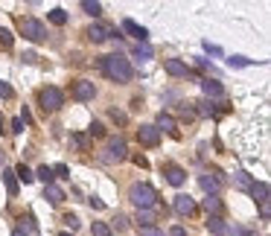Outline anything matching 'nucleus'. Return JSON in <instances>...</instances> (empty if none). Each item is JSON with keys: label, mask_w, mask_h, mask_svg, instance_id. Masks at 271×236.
<instances>
[{"label": "nucleus", "mask_w": 271, "mask_h": 236, "mask_svg": "<svg viewBox=\"0 0 271 236\" xmlns=\"http://www.w3.org/2000/svg\"><path fill=\"white\" fill-rule=\"evenodd\" d=\"M137 140H140V146H146V149H154V146L161 143V131L154 126H140L137 128Z\"/></svg>", "instance_id": "obj_8"}, {"label": "nucleus", "mask_w": 271, "mask_h": 236, "mask_svg": "<svg viewBox=\"0 0 271 236\" xmlns=\"http://www.w3.org/2000/svg\"><path fill=\"white\" fill-rule=\"evenodd\" d=\"M201 207L207 210V216H222V213H225V204H222L216 195H207V199L201 201Z\"/></svg>", "instance_id": "obj_17"}, {"label": "nucleus", "mask_w": 271, "mask_h": 236, "mask_svg": "<svg viewBox=\"0 0 271 236\" xmlns=\"http://www.w3.org/2000/svg\"><path fill=\"white\" fill-rule=\"evenodd\" d=\"M227 64H230V67H251L254 58H245V55H230V58H227Z\"/></svg>", "instance_id": "obj_31"}, {"label": "nucleus", "mask_w": 271, "mask_h": 236, "mask_svg": "<svg viewBox=\"0 0 271 236\" xmlns=\"http://www.w3.org/2000/svg\"><path fill=\"white\" fill-rule=\"evenodd\" d=\"M123 29H126L128 35H134V38H137V44H146V38H149V29L140 27V24H137V21H131V18L123 21Z\"/></svg>", "instance_id": "obj_12"}, {"label": "nucleus", "mask_w": 271, "mask_h": 236, "mask_svg": "<svg viewBox=\"0 0 271 236\" xmlns=\"http://www.w3.org/2000/svg\"><path fill=\"white\" fill-rule=\"evenodd\" d=\"M47 18H50V24H55V27H64V24H67V12L64 9H53Z\"/></svg>", "instance_id": "obj_28"}, {"label": "nucleus", "mask_w": 271, "mask_h": 236, "mask_svg": "<svg viewBox=\"0 0 271 236\" xmlns=\"http://www.w3.org/2000/svg\"><path fill=\"white\" fill-rule=\"evenodd\" d=\"M163 70L169 73V76H175V79H187V76H196V73H192L187 64L181 62V58H166V62H163Z\"/></svg>", "instance_id": "obj_9"}, {"label": "nucleus", "mask_w": 271, "mask_h": 236, "mask_svg": "<svg viewBox=\"0 0 271 236\" xmlns=\"http://www.w3.org/2000/svg\"><path fill=\"white\" fill-rule=\"evenodd\" d=\"M175 213L178 216H192L196 213V201L190 195H175Z\"/></svg>", "instance_id": "obj_15"}, {"label": "nucleus", "mask_w": 271, "mask_h": 236, "mask_svg": "<svg viewBox=\"0 0 271 236\" xmlns=\"http://www.w3.org/2000/svg\"><path fill=\"white\" fill-rule=\"evenodd\" d=\"M128 199L134 204L137 210H154L158 207V190H154L152 184H134L131 190H128Z\"/></svg>", "instance_id": "obj_2"}, {"label": "nucleus", "mask_w": 271, "mask_h": 236, "mask_svg": "<svg viewBox=\"0 0 271 236\" xmlns=\"http://www.w3.org/2000/svg\"><path fill=\"white\" fill-rule=\"evenodd\" d=\"M12 96H15V91H12V85L0 79V100H12Z\"/></svg>", "instance_id": "obj_34"}, {"label": "nucleus", "mask_w": 271, "mask_h": 236, "mask_svg": "<svg viewBox=\"0 0 271 236\" xmlns=\"http://www.w3.org/2000/svg\"><path fill=\"white\" fill-rule=\"evenodd\" d=\"M12 131H15V134H21V131H24V123H21V120H12Z\"/></svg>", "instance_id": "obj_45"}, {"label": "nucleus", "mask_w": 271, "mask_h": 236, "mask_svg": "<svg viewBox=\"0 0 271 236\" xmlns=\"http://www.w3.org/2000/svg\"><path fill=\"white\" fill-rule=\"evenodd\" d=\"M21 32L27 41H35V44L47 38V27L38 18H21Z\"/></svg>", "instance_id": "obj_4"}, {"label": "nucleus", "mask_w": 271, "mask_h": 236, "mask_svg": "<svg viewBox=\"0 0 271 236\" xmlns=\"http://www.w3.org/2000/svg\"><path fill=\"white\" fill-rule=\"evenodd\" d=\"M204 50H207L210 55H222V50H219L216 44H210V41H204Z\"/></svg>", "instance_id": "obj_42"}, {"label": "nucleus", "mask_w": 271, "mask_h": 236, "mask_svg": "<svg viewBox=\"0 0 271 236\" xmlns=\"http://www.w3.org/2000/svg\"><path fill=\"white\" fill-rule=\"evenodd\" d=\"M90 233H93V236H111V227L105 225V222H93V227H90Z\"/></svg>", "instance_id": "obj_33"}, {"label": "nucleus", "mask_w": 271, "mask_h": 236, "mask_svg": "<svg viewBox=\"0 0 271 236\" xmlns=\"http://www.w3.org/2000/svg\"><path fill=\"white\" fill-rule=\"evenodd\" d=\"M111 120H117L120 126H123V123H126V114H123V111H117V108H111Z\"/></svg>", "instance_id": "obj_41"}, {"label": "nucleus", "mask_w": 271, "mask_h": 236, "mask_svg": "<svg viewBox=\"0 0 271 236\" xmlns=\"http://www.w3.org/2000/svg\"><path fill=\"white\" fill-rule=\"evenodd\" d=\"M12 44H15V35H12L9 29L0 27V47H3V50H12Z\"/></svg>", "instance_id": "obj_30"}, {"label": "nucleus", "mask_w": 271, "mask_h": 236, "mask_svg": "<svg viewBox=\"0 0 271 236\" xmlns=\"http://www.w3.org/2000/svg\"><path fill=\"white\" fill-rule=\"evenodd\" d=\"M128 158V146L123 137H108V143H105V152H102V161L105 164H120V161H126Z\"/></svg>", "instance_id": "obj_3"}, {"label": "nucleus", "mask_w": 271, "mask_h": 236, "mask_svg": "<svg viewBox=\"0 0 271 236\" xmlns=\"http://www.w3.org/2000/svg\"><path fill=\"white\" fill-rule=\"evenodd\" d=\"M3 184H6V192H9V195H18V178H15V169H3Z\"/></svg>", "instance_id": "obj_22"}, {"label": "nucleus", "mask_w": 271, "mask_h": 236, "mask_svg": "<svg viewBox=\"0 0 271 236\" xmlns=\"http://www.w3.org/2000/svg\"><path fill=\"white\" fill-rule=\"evenodd\" d=\"M12 236H24V233H21V230H18V227H15V233H12Z\"/></svg>", "instance_id": "obj_48"}, {"label": "nucleus", "mask_w": 271, "mask_h": 236, "mask_svg": "<svg viewBox=\"0 0 271 236\" xmlns=\"http://www.w3.org/2000/svg\"><path fill=\"white\" fill-rule=\"evenodd\" d=\"M32 175H35V178H38V181H44V187H47V184H53L55 181V175H53V166H38V169H35V172H32Z\"/></svg>", "instance_id": "obj_23"}, {"label": "nucleus", "mask_w": 271, "mask_h": 236, "mask_svg": "<svg viewBox=\"0 0 271 236\" xmlns=\"http://www.w3.org/2000/svg\"><path fill=\"white\" fill-rule=\"evenodd\" d=\"M114 230H117V233L128 230V219L123 216V213H117V216H114V222H111V233H114Z\"/></svg>", "instance_id": "obj_29"}, {"label": "nucleus", "mask_w": 271, "mask_h": 236, "mask_svg": "<svg viewBox=\"0 0 271 236\" xmlns=\"http://www.w3.org/2000/svg\"><path fill=\"white\" fill-rule=\"evenodd\" d=\"M201 91H204V100H222L225 96V85L216 82V79H201Z\"/></svg>", "instance_id": "obj_10"}, {"label": "nucleus", "mask_w": 271, "mask_h": 236, "mask_svg": "<svg viewBox=\"0 0 271 236\" xmlns=\"http://www.w3.org/2000/svg\"><path fill=\"white\" fill-rule=\"evenodd\" d=\"M260 216H262V222H268V219H271V204H268V201H262V204H260Z\"/></svg>", "instance_id": "obj_40"}, {"label": "nucleus", "mask_w": 271, "mask_h": 236, "mask_svg": "<svg viewBox=\"0 0 271 236\" xmlns=\"http://www.w3.org/2000/svg\"><path fill=\"white\" fill-rule=\"evenodd\" d=\"M137 227H149L154 225V210H137Z\"/></svg>", "instance_id": "obj_24"}, {"label": "nucleus", "mask_w": 271, "mask_h": 236, "mask_svg": "<svg viewBox=\"0 0 271 236\" xmlns=\"http://www.w3.org/2000/svg\"><path fill=\"white\" fill-rule=\"evenodd\" d=\"M0 128H3V117H0Z\"/></svg>", "instance_id": "obj_49"}, {"label": "nucleus", "mask_w": 271, "mask_h": 236, "mask_svg": "<svg viewBox=\"0 0 271 236\" xmlns=\"http://www.w3.org/2000/svg\"><path fill=\"white\" fill-rule=\"evenodd\" d=\"M53 175L55 178H70V169H67L64 164H59V166H53Z\"/></svg>", "instance_id": "obj_38"}, {"label": "nucleus", "mask_w": 271, "mask_h": 236, "mask_svg": "<svg viewBox=\"0 0 271 236\" xmlns=\"http://www.w3.org/2000/svg\"><path fill=\"white\" fill-rule=\"evenodd\" d=\"M62 236H73V233H62Z\"/></svg>", "instance_id": "obj_50"}, {"label": "nucleus", "mask_w": 271, "mask_h": 236, "mask_svg": "<svg viewBox=\"0 0 271 236\" xmlns=\"http://www.w3.org/2000/svg\"><path fill=\"white\" fill-rule=\"evenodd\" d=\"M169 236H187V230L181 225H175V227H169Z\"/></svg>", "instance_id": "obj_44"}, {"label": "nucleus", "mask_w": 271, "mask_h": 236, "mask_svg": "<svg viewBox=\"0 0 271 236\" xmlns=\"http://www.w3.org/2000/svg\"><path fill=\"white\" fill-rule=\"evenodd\" d=\"M100 67H102V73L108 76L111 82H117V85H126V82L134 79V67H131V62H128L126 55H120V53L102 55Z\"/></svg>", "instance_id": "obj_1"}, {"label": "nucleus", "mask_w": 271, "mask_h": 236, "mask_svg": "<svg viewBox=\"0 0 271 236\" xmlns=\"http://www.w3.org/2000/svg\"><path fill=\"white\" fill-rule=\"evenodd\" d=\"M251 195H254V201H257V204H262V201H268V184H265V181H254V187H251Z\"/></svg>", "instance_id": "obj_21"}, {"label": "nucleus", "mask_w": 271, "mask_h": 236, "mask_svg": "<svg viewBox=\"0 0 271 236\" xmlns=\"http://www.w3.org/2000/svg\"><path fill=\"white\" fill-rule=\"evenodd\" d=\"M154 128L158 131H166V134H172V137H178V126H175V120L169 117V114H158V123H154Z\"/></svg>", "instance_id": "obj_16"}, {"label": "nucleus", "mask_w": 271, "mask_h": 236, "mask_svg": "<svg viewBox=\"0 0 271 236\" xmlns=\"http://www.w3.org/2000/svg\"><path fill=\"white\" fill-rule=\"evenodd\" d=\"M207 230L213 236H230V225L222 216H207Z\"/></svg>", "instance_id": "obj_13"}, {"label": "nucleus", "mask_w": 271, "mask_h": 236, "mask_svg": "<svg viewBox=\"0 0 271 236\" xmlns=\"http://www.w3.org/2000/svg\"><path fill=\"white\" fill-rule=\"evenodd\" d=\"M82 9H85V15H90V18H100V15H102V3H93V0H82Z\"/></svg>", "instance_id": "obj_26"}, {"label": "nucleus", "mask_w": 271, "mask_h": 236, "mask_svg": "<svg viewBox=\"0 0 271 236\" xmlns=\"http://www.w3.org/2000/svg\"><path fill=\"white\" fill-rule=\"evenodd\" d=\"M38 102H41V108L44 111L53 114V111H59L64 105V93L59 91V88H44V91L38 93Z\"/></svg>", "instance_id": "obj_5"}, {"label": "nucleus", "mask_w": 271, "mask_h": 236, "mask_svg": "<svg viewBox=\"0 0 271 236\" xmlns=\"http://www.w3.org/2000/svg\"><path fill=\"white\" fill-rule=\"evenodd\" d=\"M85 35H88V41H93V44H102V41H111V38L117 35V29H111L108 24H100V21H96V24L88 27Z\"/></svg>", "instance_id": "obj_6"}, {"label": "nucleus", "mask_w": 271, "mask_h": 236, "mask_svg": "<svg viewBox=\"0 0 271 236\" xmlns=\"http://www.w3.org/2000/svg\"><path fill=\"white\" fill-rule=\"evenodd\" d=\"M140 236H163V230L154 227V225H149V227H140Z\"/></svg>", "instance_id": "obj_37"}, {"label": "nucleus", "mask_w": 271, "mask_h": 236, "mask_svg": "<svg viewBox=\"0 0 271 236\" xmlns=\"http://www.w3.org/2000/svg\"><path fill=\"white\" fill-rule=\"evenodd\" d=\"M3 161H6V152H3V149H0V166H3Z\"/></svg>", "instance_id": "obj_47"}, {"label": "nucleus", "mask_w": 271, "mask_h": 236, "mask_svg": "<svg viewBox=\"0 0 271 236\" xmlns=\"http://www.w3.org/2000/svg\"><path fill=\"white\" fill-rule=\"evenodd\" d=\"M62 222H64L67 227H70V230H79V216H73V213H64Z\"/></svg>", "instance_id": "obj_36"}, {"label": "nucleus", "mask_w": 271, "mask_h": 236, "mask_svg": "<svg viewBox=\"0 0 271 236\" xmlns=\"http://www.w3.org/2000/svg\"><path fill=\"white\" fill-rule=\"evenodd\" d=\"M44 199L50 201V204H62L64 201V190L59 187V184H47L44 187Z\"/></svg>", "instance_id": "obj_18"}, {"label": "nucleus", "mask_w": 271, "mask_h": 236, "mask_svg": "<svg viewBox=\"0 0 271 236\" xmlns=\"http://www.w3.org/2000/svg\"><path fill=\"white\" fill-rule=\"evenodd\" d=\"M163 175H166V184H172V187H184V181H187V172L175 164H163Z\"/></svg>", "instance_id": "obj_11"}, {"label": "nucleus", "mask_w": 271, "mask_h": 236, "mask_svg": "<svg viewBox=\"0 0 271 236\" xmlns=\"http://www.w3.org/2000/svg\"><path fill=\"white\" fill-rule=\"evenodd\" d=\"M70 96L73 100H79V102H90L93 96H96V85L88 82V79H79V82H73Z\"/></svg>", "instance_id": "obj_7"}, {"label": "nucleus", "mask_w": 271, "mask_h": 236, "mask_svg": "<svg viewBox=\"0 0 271 236\" xmlns=\"http://www.w3.org/2000/svg\"><path fill=\"white\" fill-rule=\"evenodd\" d=\"M88 204H90L93 210H105V201H102L100 195H90V199H88Z\"/></svg>", "instance_id": "obj_39"}, {"label": "nucleus", "mask_w": 271, "mask_h": 236, "mask_svg": "<svg viewBox=\"0 0 271 236\" xmlns=\"http://www.w3.org/2000/svg\"><path fill=\"white\" fill-rule=\"evenodd\" d=\"M131 53H134V58H140V62H149L154 50H152V47H149V44H137L134 50H131Z\"/></svg>", "instance_id": "obj_27"}, {"label": "nucleus", "mask_w": 271, "mask_h": 236, "mask_svg": "<svg viewBox=\"0 0 271 236\" xmlns=\"http://www.w3.org/2000/svg\"><path fill=\"white\" fill-rule=\"evenodd\" d=\"M236 233H239V236H254L251 230H248V227H239V225H236Z\"/></svg>", "instance_id": "obj_46"}, {"label": "nucleus", "mask_w": 271, "mask_h": 236, "mask_svg": "<svg viewBox=\"0 0 271 236\" xmlns=\"http://www.w3.org/2000/svg\"><path fill=\"white\" fill-rule=\"evenodd\" d=\"M70 146H73V149H79V152H88V149H90V137H85V134H70Z\"/></svg>", "instance_id": "obj_25"}, {"label": "nucleus", "mask_w": 271, "mask_h": 236, "mask_svg": "<svg viewBox=\"0 0 271 236\" xmlns=\"http://www.w3.org/2000/svg\"><path fill=\"white\" fill-rule=\"evenodd\" d=\"M196 105V117H204V120H210V117H219V108H216V102H210V100H199V102H192Z\"/></svg>", "instance_id": "obj_14"}, {"label": "nucleus", "mask_w": 271, "mask_h": 236, "mask_svg": "<svg viewBox=\"0 0 271 236\" xmlns=\"http://www.w3.org/2000/svg\"><path fill=\"white\" fill-rule=\"evenodd\" d=\"M199 187H201V190H204V192H207V195H216L222 184H219L216 178H213V175L207 172V175H199Z\"/></svg>", "instance_id": "obj_19"}, {"label": "nucleus", "mask_w": 271, "mask_h": 236, "mask_svg": "<svg viewBox=\"0 0 271 236\" xmlns=\"http://www.w3.org/2000/svg\"><path fill=\"white\" fill-rule=\"evenodd\" d=\"M131 161H134V164L140 166V169H146V166H149V161H146L143 154H134V158H131Z\"/></svg>", "instance_id": "obj_43"}, {"label": "nucleus", "mask_w": 271, "mask_h": 236, "mask_svg": "<svg viewBox=\"0 0 271 236\" xmlns=\"http://www.w3.org/2000/svg\"><path fill=\"white\" fill-rule=\"evenodd\" d=\"M15 178H21V181H24V184H32V181H35V175L29 172V169H27V166H24V164H21L18 169H15Z\"/></svg>", "instance_id": "obj_32"}, {"label": "nucleus", "mask_w": 271, "mask_h": 236, "mask_svg": "<svg viewBox=\"0 0 271 236\" xmlns=\"http://www.w3.org/2000/svg\"><path fill=\"white\" fill-rule=\"evenodd\" d=\"M88 134H90V137H102V134H105V128H102V123H100V120H93V123H90Z\"/></svg>", "instance_id": "obj_35"}, {"label": "nucleus", "mask_w": 271, "mask_h": 236, "mask_svg": "<svg viewBox=\"0 0 271 236\" xmlns=\"http://www.w3.org/2000/svg\"><path fill=\"white\" fill-rule=\"evenodd\" d=\"M234 184H236V190H245V192H251L254 187V178L245 169H239V172H234Z\"/></svg>", "instance_id": "obj_20"}]
</instances>
